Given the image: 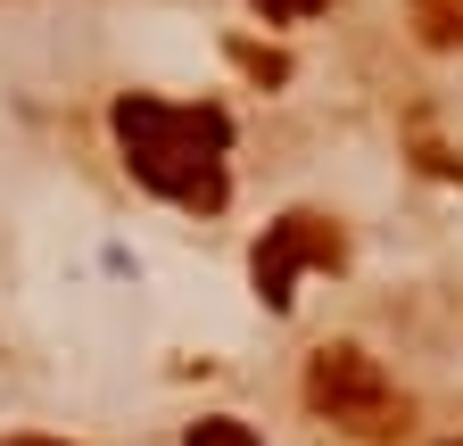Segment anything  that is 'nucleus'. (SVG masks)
<instances>
[{
  "label": "nucleus",
  "instance_id": "f257e3e1",
  "mask_svg": "<svg viewBox=\"0 0 463 446\" xmlns=\"http://www.w3.org/2000/svg\"><path fill=\"white\" fill-rule=\"evenodd\" d=\"M116 141H125L133 182H149L174 207H223V107H174V99H116Z\"/></svg>",
  "mask_w": 463,
  "mask_h": 446
},
{
  "label": "nucleus",
  "instance_id": "7ed1b4c3",
  "mask_svg": "<svg viewBox=\"0 0 463 446\" xmlns=\"http://www.w3.org/2000/svg\"><path fill=\"white\" fill-rule=\"evenodd\" d=\"M298 265H339V232H331L323 215H281L273 240L257 248V290H265V306H289Z\"/></svg>",
  "mask_w": 463,
  "mask_h": 446
},
{
  "label": "nucleus",
  "instance_id": "0eeeda50",
  "mask_svg": "<svg viewBox=\"0 0 463 446\" xmlns=\"http://www.w3.org/2000/svg\"><path fill=\"white\" fill-rule=\"evenodd\" d=\"M9 446H58V438H9Z\"/></svg>",
  "mask_w": 463,
  "mask_h": 446
},
{
  "label": "nucleus",
  "instance_id": "f03ea898",
  "mask_svg": "<svg viewBox=\"0 0 463 446\" xmlns=\"http://www.w3.org/2000/svg\"><path fill=\"white\" fill-rule=\"evenodd\" d=\"M307 405L356 438H397L405 430V397L389 388V372L364 356V348H323L307 364Z\"/></svg>",
  "mask_w": 463,
  "mask_h": 446
},
{
  "label": "nucleus",
  "instance_id": "39448f33",
  "mask_svg": "<svg viewBox=\"0 0 463 446\" xmlns=\"http://www.w3.org/2000/svg\"><path fill=\"white\" fill-rule=\"evenodd\" d=\"M191 446H257V430H249V422H232V413H215V422L191 430Z\"/></svg>",
  "mask_w": 463,
  "mask_h": 446
},
{
  "label": "nucleus",
  "instance_id": "20e7f679",
  "mask_svg": "<svg viewBox=\"0 0 463 446\" xmlns=\"http://www.w3.org/2000/svg\"><path fill=\"white\" fill-rule=\"evenodd\" d=\"M414 33L430 50H463V0H414Z\"/></svg>",
  "mask_w": 463,
  "mask_h": 446
},
{
  "label": "nucleus",
  "instance_id": "423d86ee",
  "mask_svg": "<svg viewBox=\"0 0 463 446\" xmlns=\"http://www.w3.org/2000/svg\"><path fill=\"white\" fill-rule=\"evenodd\" d=\"M265 9V25H307L315 9H331V0H257Z\"/></svg>",
  "mask_w": 463,
  "mask_h": 446
}]
</instances>
